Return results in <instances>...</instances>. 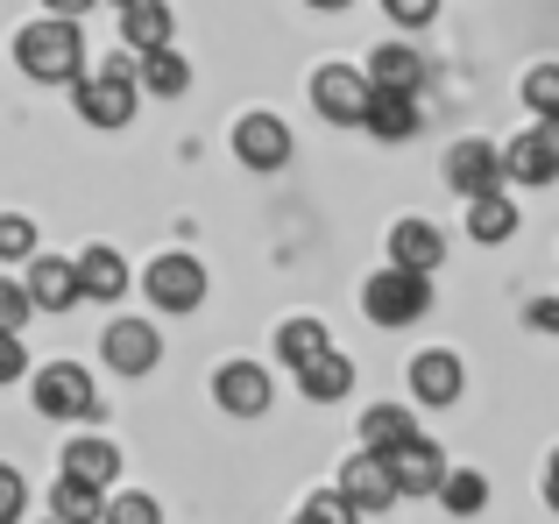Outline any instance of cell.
I'll return each instance as SVG.
<instances>
[{"label": "cell", "instance_id": "1", "mask_svg": "<svg viewBox=\"0 0 559 524\" xmlns=\"http://www.w3.org/2000/svg\"><path fill=\"white\" fill-rule=\"evenodd\" d=\"M14 57H22V71L28 79H43V85H79L85 79V36H79V22H28L22 36H14Z\"/></svg>", "mask_w": 559, "mask_h": 524}, {"label": "cell", "instance_id": "2", "mask_svg": "<svg viewBox=\"0 0 559 524\" xmlns=\"http://www.w3.org/2000/svg\"><path fill=\"white\" fill-rule=\"evenodd\" d=\"M361 312H369L376 326H418V319L432 312V276H411V270H396V262H382L369 284H361Z\"/></svg>", "mask_w": 559, "mask_h": 524}, {"label": "cell", "instance_id": "3", "mask_svg": "<svg viewBox=\"0 0 559 524\" xmlns=\"http://www.w3.org/2000/svg\"><path fill=\"white\" fill-rule=\"evenodd\" d=\"M369 71H355V64H319L312 71V107L326 114L333 128H361L369 121Z\"/></svg>", "mask_w": 559, "mask_h": 524}, {"label": "cell", "instance_id": "4", "mask_svg": "<svg viewBox=\"0 0 559 524\" xmlns=\"http://www.w3.org/2000/svg\"><path fill=\"white\" fill-rule=\"evenodd\" d=\"M447 184L467 199V206H475V199H496L510 184L503 178V150H496V142H481V135L453 142V150H447Z\"/></svg>", "mask_w": 559, "mask_h": 524}, {"label": "cell", "instance_id": "5", "mask_svg": "<svg viewBox=\"0 0 559 524\" xmlns=\"http://www.w3.org/2000/svg\"><path fill=\"white\" fill-rule=\"evenodd\" d=\"M36 412L43 418H99V397H93V376L79 369V361H50V369H36Z\"/></svg>", "mask_w": 559, "mask_h": 524}, {"label": "cell", "instance_id": "6", "mask_svg": "<svg viewBox=\"0 0 559 524\" xmlns=\"http://www.w3.org/2000/svg\"><path fill=\"white\" fill-rule=\"evenodd\" d=\"M142 290H150V305H164V312H199L205 305V270L191 255H156L150 270H142Z\"/></svg>", "mask_w": 559, "mask_h": 524}, {"label": "cell", "instance_id": "7", "mask_svg": "<svg viewBox=\"0 0 559 524\" xmlns=\"http://www.w3.org/2000/svg\"><path fill=\"white\" fill-rule=\"evenodd\" d=\"M270 397H276V383H270L262 361H227V369L213 376V404H219V412H234V418H262V412H270Z\"/></svg>", "mask_w": 559, "mask_h": 524}, {"label": "cell", "instance_id": "8", "mask_svg": "<svg viewBox=\"0 0 559 524\" xmlns=\"http://www.w3.org/2000/svg\"><path fill=\"white\" fill-rule=\"evenodd\" d=\"M234 156H241V170H284L290 164V128L276 114H241L234 121Z\"/></svg>", "mask_w": 559, "mask_h": 524}, {"label": "cell", "instance_id": "9", "mask_svg": "<svg viewBox=\"0 0 559 524\" xmlns=\"http://www.w3.org/2000/svg\"><path fill=\"white\" fill-rule=\"evenodd\" d=\"M432 64H425L411 43H376L369 50V93H396V99H418Z\"/></svg>", "mask_w": 559, "mask_h": 524}, {"label": "cell", "instance_id": "10", "mask_svg": "<svg viewBox=\"0 0 559 524\" xmlns=\"http://www.w3.org/2000/svg\"><path fill=\"white\" fill-rule=\"evenodd\" d=\"M461 390H467L461 355H447V347H425V355H411V397H418V404L447 412V404H461Z\"/></svg>", "mask_w": 559, "mask_h": 524}, {"label": "cell", "instance_id": "11", "mask_svg": "<svg viewBox=\"0 0 559 524\" xmlns=\"http://www.w3.org/2000/svg\"><path fill=\"white\" fill-rule=\"evenodd\" d=\"M99 355H107V369H121V376H150L156 361H164V341H156L150 319H114L107 341H99Z\"/></svg>", "mask_w": 559, "mask_h": 524}, {"label": "cell", "instance_id": "12", "mask_svg": "<svg viewBox=\"0 0 559 524\" xmlns=\"http://www.w3.org/2000/svg\"><path fill=\"white\" fill-rule=\"evenodd\" d=\"M71 93H79V114L93 128H128L135 121V79H99V71H85Z\"/></svg>", "mask_w": 559, "mask_h": 524}, {"label": "cell", "instance_id": "13", "mask_svg": "<svg viewBox=\"0 0 559 524\" xmlns=\"http://www.w3.org/2000/svg\"><path fill=\"white\" fill-rule=\"evenodd\" d=\"M390 461V483H396V497H439V483H447V461H439V446L425 440H411V446H396V454H382Z\"/></svg>", "mask_w": 559, "mask_h": 524}, {"label": "cell", "instance_id": "14", "mask_svg": "<svg viewBox=\"0 0 559 524\" xmlns=\"http://www.w3.org/2000/svg\"><path fill=\"white\" fill-rule=\"evenodd\" d=\"M341 497L355 503L361 517H369V511H390V503H396L390 461H382V454H347V468H341Z\"/></svg>", "mask_w": 559, "mask_h": 524}, {"label": "cell", "instance_id": "15", "mask_svg": "<svg viewBox=\"0 0 559 524\" xmlns=\"http://www.w3.org/2000/svg\"><path fill=\"white\" fill-rule=\"evenodd\" d=\"M390 262L411 276H439V262H447V235H439L432 221H396L390 227Z\"/></svg>", "mask_w": 559, "mask_h": 524}, {"label": "cell", "instance_id": "16", "mask_svg": "<svg viewBox=\"0 0 559 524\" xmlns=\"http://www.w3.org/2000/svg\"><path fill=\"white\" fill-rule=\"evenodd\" d=\"M85 290H79V262H64V255H36L28 262V305L36 312H71Z\"/></svg>", "mask_w": 559, "mask_h": 524}, {"label": "cell", "instance_id": "17", "mask_svg": "<svg viewBox=\"0 0 559 524\" xmlns=\"http://www.w3.org/2000/svg\"><path fill=\"white\" fill-rule=\"evenodd\" d=\"M64 475L107 497V489H114V475H121V454H114L107 440H71V446H64Z\"/></svg>", "mask_w": 559, "mask_h": 524}, {"label": "cell", "instance_id": "18", "mask_svg": "<svg viewBox=\"0 0 559 524\" xmlns=\"http://www.w3.org/2000/svg\"><path fill=\"white\" fill-rule=\"evenodd\" d=\"M319 355H333L326 319H284V326H276V361H290V369H312Z\"/></svg>", "mask_w": 559, "mask_h": 524}, {"label": "cell", "instance_id": "19", "mask_svg": "<svg viewBox=\"0 0 559 524\" xmlns=\"http://www.w3.org/2000/svg\"><path fill=\"white\" fill-rule=\"evenodd\" d=\"M503 178L510 184H552L559 178V156L532 135V128H524L518 142H503Z\"/></svg>", "mask_w": 559, "mask_h": 524}, {"label": "cell", "instance_id": "20", "mask_svg": "<svg viewBox=\"0 0 559 524\" xmlns=\"http://www.w3.org/2000/svg\"><path fill=\"white\" fill-rule=\"evenodd\" d=\"M411 440H418V426H411L404 404H369V412H361V446H369V454H396V446H411Z\"/></svg>", "mask_w": 559, "mask_h": 524}, {"label": "cell", "instance_id": "21", "mask_svg": "<svg viewBox=\"0 0 559 524\" xmlns=\"http://www.w3.org/2000/svg\"><path fill=\"white\" fill-rule=\"evenodd\" d=\"M121 50H128V57H156V50H170V8H164V0H150V8L121 14Z\"/></svg>", "mask_w": 559, "mask_h": 524}, {"label": "cell", "instance_id": "22", "mask_svg": "<svg viewBox=\"0 0 559 524\" xmlns=\"http://www.w3.org/2000/svg\"><path fill=\"white\" fill-rule=\"evenodd\" d=\"M298 390H305L312 404H341L347 390H355V361H347L341 347H333V355H319L312 369H298Z\"/></svg>", "mask_w": 559, "mask_h": 524}, {"label": "cell", "instance_id": "23", "mask_svg": "<svg viewBox=\"0 0 559 524\" xmlns=\"http://www.w3.org/2000/svg\"><path fill=\"white\" fill-rule=\"evenodd\" d=\"M369 135H382V142H411L425 128V114H418V99H396V93H376L369 99Z\"/></svg>", "mask_w": 559, "mask_h": 524}, {"label": "cell", "instance_id": "24", "mask_svg": "<svg viewBox=\"0 0 559 524\" xmlns=\"http://www.w3.org/2000/svg\"><path fill=\"white\" fill-rule=\"evenodd\" d=\"M79 290H85V298H99V305H114L128 290V262L114 255V249H85L79 255Z\"/></svg>", "mask_w": 559, "mask_h": 524}, {"label": "cell", "instance_id": "25", "mask_svg": "<svg viewBox=\"0 0 559 524\" xmlns=\"http://www.w3.org/2000/svg\"><path fill=\"white\" fill-rule=\"evenodd\" d=\"M50 524H107V497H99V489H85V483H71V475H57Z\"/></svg>", "mask_w": 559, "mask_h": 524}, {"label": "cell", "instance_id": "26", "mask_svg": "<svg viewBox=\"0 0 559 524\" xmlns=\"http://www.w3.org/2000/svg\"><path fill=\"white\" fill-rule=\"evenodd\" d=\"M135 85H142V93H156V99H178L185 85H191V64H185L178 50H156V57H142V64H135Z\"/></svg>", "mask_w": 559, "mask_h": 524}, {"label": "cell", "instance_id": "27", "mask_svg": "<svg viewBox=\"0 0 559 524\" xmlns=\"http://www.w3.org/2000/svg\"><path fill=\"white\" fill-rule=\"evenodd\" d=\"M467 235L475 241H510L518 235V206H510V192H496V199H475V206H467Z\"/></svg>", "mask_w": 559, "mask_h": 524}, {"label": "cell", "instance_id": "28", "mask_svg": "<svg viewBox=\"0 0 559 524\" xmlns=\"http://www.w3.org/2000/svg\"><path fill=\"white\" fill-rule=\"evenodd\" d=\"M481 503H489V475L447 468V483H439V511H447V517H475Z\"/></svg>", "mask_w": 559, "mask_h": 524}, {"label": "cell", "instance_id": "29", "mask_svg": "<svg viewBox=\"0 0 559 524\" xmlns=\"http://www.w3.org/2000/svg\"><path fill=\"white\" fill-rule=\"evenodd\" d=\"M524 107H532L538 121H552V114H559V64H552V57L524 71Z\"/></svg>", "mask_w": 559, "mask_h": 524}, {"label": "cell", "instance_id": "30", "mask_svg": "<svg viewBox=\"0 0 559 524\" xmlns=\"http://www.w3.org/2000/svg\"><path fill=\"white\" fill-rule=\"evenodd\" d=\"M28 312H36V305H28V284H14V276H0V333H14V341H22Z\"/></svg>", "mask_w": 559, "mask_h": 524}, {"label": "cell", "instance_id": "31", "mask_svg": "<svg viewBox=\"0 0 559 524\" xmlns=\"http://www.w3.org/2000/svg\"><path fill=\"white\" fill-rule=\"evenodd\" d=\"M107 524H164V511H156V497L128 489V497H107Z\"/></svg>", "mask_w": 559, "mask_h": 524}, {"label": "cell", "instance_id": "32", "mask_svg": "<svg viewBox=\"0 0 559 524\" xmlns=\"http://www.w3.org/2000/svg\"><path fill=\"white\" fill-rule=\"evenodd\" d=\"M0 255H8V262L36 255V221H22V213H0Z\"/></svg>", "mask_w": 559, "mask_h": 524}, {"label": "cell", "instance_id": "33", "mask_svg": "<svg viewBox=\"0 0 559 524\" xmlns=\"http://www.w3.org/2000/svg\"><path fill=\"white\" fill-rule=\"evenodd\" d=\"M305 517H312V524H361V511L341 497V489H319V497L305 503Z\"/></svg>", "mask_w": 559, "mask_h": 524}, {"label": "cell", "instance_id": "34", "mask_svg": "<svg viewBox=\"0 0 559 524\" xmlns=\"http://www.w3.org/2000/svg\"><path fill=\"white\" fill-rule=\"evenodd\" d=\"M22 503H28L22 468H8V461H0V524H14V517H22Z\"/></svg>", "mask_w": 559, "mask_h": 524}, {"label": "cell", "instance_id": "35", "mask_svg": "<svg viewBox=\"0 0 559 524\" xmlns=\"http://www.w3.org/2000/svg\"><path fill=\"white\" fill-rule=\"evenodd\" d=\"M382 8H390L404 28H418V22H432V14H439V0H382Z\"/></svg>", "mask_w": 559, "mask_h": 524}, {"label": "cell", "instance_id": "36", "mask_svg": "<svg viewBox=\"0 0 559 524\" xmlns=\"http://www.w3.org/2000/svg\"><path fill=\"white\" fill-rule=\"evenodd\" d=\"M28 369V355H22V341H14V333H0V390L14 383V376Z\"/></svg>", "mask_w": 559, "mask_h": 524}, {"label": "cell", "instance_id": "37", "mask_svg": "<svg viewBox=\"0 0 559 524\" xmlns=\"http://www.w3.org/2000/svg\"><path fill=\"white\" fill-rule=\"evenodd\" d=\"M524 319H532V333H559V298H538Z\"/></svg>", "mask_w": 559, "mask_h": 524}, {"label": "cell", "instance_id": "38", "mask_svg": "<svg viewBox=\"0 0 559 524\" xmlns=\"http://www.w3.org/2000/svg\"><path fill=\"white\" fill-rule=\"evenodd\" d=\"M43 8H50V22H79V14H93L99 0H43Z\"/></svg>", "mask_w": 559, "mask_h": 524}, {"label": "cell", "instance_id": "39", "mask_svg": "<svg viewBox=\"0 0 559 524\" xmlns=\"http://www.w3.org/2000/svg\"><path fill=\"white\" fill-rule=\"evenodd\" d=\"M532 135H538V142H546V150L559 156V114H552V121H532Z\"/></svg>", "mask_w": 559, "mask_h": 524}, {"label": "cell", "instance_id": "40", "mask_svg": "<svg viewBox=\"0 0 559 524\" xmlns=\"http://www.w3.org/2000/svg\"><path fill=\"white\" fill-rule=\"evenodd\" d=\"M546 503L559 511V446H552V461H546Z\"/></svg>", "mask_w": 559, "mask_h": 524}, {"label": "cell", "instance_id": "41", "mask_svg": "<svg viewBox=\"0 0 559 524\" xmlns=\"http://www.w3.org/2000/svg\"><path fill=\"white\" fill-rule=\"evenodd\" d=\"M305 8H319V14H341V8H355V0H305Z\"/></svg>", "mask_w": 559, "mask_h": 524}, {"label": "cell", "instance_id": "42", "mask_svg": "<svg viewBox=\"0 0 559 524\" xmlns=\"http://www.w3.org/2000/svg\"><path fill=\"white\" fill-rule=\"evenodd\" d=\"M114 8H121V14H135V8H150V0H114Z\"/></svg>", "mask_w": 559, "mask_h": 524}, {"label": "cell", "instance_id": "43", "mask_svg": "<svg viewBox=\"0 0 559 524\" xmlns=\"http://www.w3.org/2000/svg\"><path fill=\"white\" fill-rule=\"evenodd\" d=\"M298 524H312V517H305V511H298Z\"/></svg>", "mask_w": 559, "mask_h": 524}]
</instances>
